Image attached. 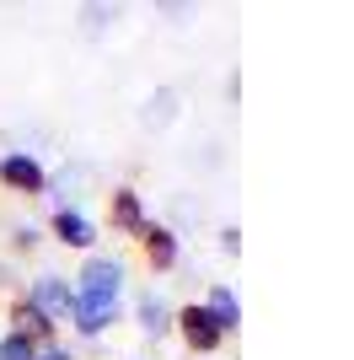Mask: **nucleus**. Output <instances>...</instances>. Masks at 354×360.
Masks as SVG:
<instances>
[{"mask_svg":"<svg viewBox=\"0 0 354 360\" xmlns=\"http://www.w3.org/2000/svg\"><path fill=\"white\" fill-rule=\"evenodd\" d=\"M172 333L183 339V349H188V355H221V349H225V333L209 323V312L199 307V301L172 307Z\"/></svg>","mask_w":354,"mask_h":360,"instance_id":"7ed1b4c3","label":"nucleus"},{"mask_svg":"<svg viewBox=\"0 0 354 360\" xmlns=\"http://www.w3.org/2000/svg\"><path fill=\"white\" fill-rule=\"evenodd\" d=\"M107 221H113L118 237H134V242H140V231L150 226V210H145V199H140L134 183H118L113 194H107Z\"/></svg>","mask_w":354,"mask_h":360,"instance_id":"0eeeda50","label":"nucleus"},{"mask_svg":"<svg viewBox=\"0 0 354 360\" xmlns=\"http://www.w3.org/2000/svg\"><path fill=\"white\" fill-rule=\"evenodd\" d=\"M0 360H38V345L22 333H0Z\"/></svg>","mask_w":354,"mask_h":360,"instance_id":"ddd939ff","label":"nucleus"},{"mask_svg":"<svg viewBox=\"0 0 354 360\" xmlns=\"http://www.w3.org/2000/svg\"><path fill=\"white\" fill-rule=\"evenodd\" d=\"M38 360H81V349H75V345H65V339H54V345H44V349H38Z\"/></svg>","mask_w":354,"mask_h":360,"instance_id":"2eb2a0df","label":"nucleus"},{"mask_svg":"<svg viewBox=\"0 0 354 360\" xmlns=\"http://www.w3.org/2000/svg\"><path fill=\"white\" fill-rule=\"evenodd\" d=\"M134 328L145 333L150 345L172 339V307H166L156 290H140V296H134Z\"/></svg>","mask_w":354,"mask_h":360,"instance_id":"9d476101","label":"nucleus"},{"mask_svg":"<svg viewBox=\"0 0 354 360\" xmlns=\"http://www.w3.org/2000/svg\"><path fill=\"white\" fill-rule=\"evenodd\" d=\"M140 253H145V269L150 274H172L183 264V237H177L166 221H150L140 231Z\"/></svg>","mask_w":354,"mask_h":360,"instance_id":"423d86ee","label":"nucleus"},{"mask_svg":"<svg viewBox=\"0 0 354 360\" xmlns=\"http://www.w3.org/2000/svg\"><path fill=\"white\" fill-rule=\"evenodd\" d=\"M16 296L27 301V307H38V312H44L54 328H65V317H70V301H75V285H70V274L44 269V274H32V280L16 290Z\"/></svg>","mask_w":354,"mask_h":360,"instance_id":"f03ea898","label":"nucleus"},{"mask_svg":"<svg viewBox=\"0 0 354 360\" xmlns=\"http://www.w3.org/2000/svg\"><path fill=\"white\" fill-rule=\"evenodd\" d=\"M70 285L81 301H91V307H107V312H124V290H129V264L118 253H86L81 258V269L70 274Z\"/></svg>","mask_w":354,"mask_h":360,"instance_id":"f257e3e1","label":"nucleus"},{"mask_svg":"<svg viewBox=\"0 0 354 360\" xmlns=\"http://www.w3.org/2000/svg\"><path fill=\"white\" fill-rule=\"evenodd\" d=\"M32 248H44V226L16 221V226H11V253H32Z\"/></svg>","mask_w":354,"mask_h":360,"instance_id":"f8f14e48","label":"nucleus"},{"mask_svg":"<svg viewBox=\"0 0 354 360\" xmlns=\"http://www.w3.org/2000/svg\"><path fill=\"white\" fill-rule=\"evenodd\" d=\"M6 333H22V339H32L38 349L59 339V328L48 323L44 312H38V307H27L22 296H11V301H6Z\"/></svg>","mask_w":354,"mask_h":360,"instance_id":"6e6552de","label":"nucleus"},{"mask_svg":"<svg viewBox=\"0 0 354 360\" xmlns=\"http://www.w3.org/2000/svg\"><path fill=\"white\" fill-rule=\"evenodd\" d=\"M221 253H225V258L242 253V226H221Z\"/></svg>","mask_w":354,"mask_h":360,"instance_id":"f3484780","label":"nucleus"},{"mask_svg":"<svg viewBox=\"0 0 354 360\" xmlns=\"http://www.w3.org/2000/svg\"><path fill=\"white\" fill-rule=\"evenodd\" d=\"M65 323H70V333L81 339V345H97V339H103V333L118 323V312H107V307H91V301L75 296V301H70V317H65Z\"/></svg>","mask_w":354,"mask_h":360,"instance_id":"9b49d317","label":"nucleus"},{"mask_svg":"<svg viewBox=\"0 0 354 360\" xmlns=\"http://www.w3.org/2000/svg\"><path fill=\"white\" fill-rule=\"evenodd\" d=\"M81 16H86V27L97 32V27H107V22H113L118 11H113V6H86V11H81Z\"/></svg>","mask_w":354,"mask_h":360,"instance_id":"dca6fc26","label":"nucleus"},{"mask_svg":"<svg viewBox=\"0 0 354 360\" xmlns=\"http://www.w3.org/2000/svg\"><path fill=\"white\" fill-rule=\"evenodd\" d=\"M48 237L59 242V248H70V253H97V221H91L86 210H75V205H65V210L48 215Z\"/></svg>","mask_w":354,"mask_h":360,"instance_id":"39448f33","label":"nucleus"},{"mask_svg":"<svg viewBox=\"0 0 354 360\" xmlns=\"http://www.w3.org/2000/svg\"><path fill=\"white\" fill-rule=\"evenodd\" d=\"M0 188L22 199H44L48 194V167L32 150H0Z\"/></svg>","mask_w":354,"mask_h":360,"instance_id":"20e7f679","label":"nucleus"},{"mask_svg":"<svg viewBox=\"0 0 354 360\" xmlns=\"http://www.w3.org/2000/svg\"><path fill=\"white\" fill-rule=\"evenodd\" d=\"M199 307L209 312V323L231 339V333H242V301H236V290L225 285V280H209V290L199 296Z\"/></svg>","mask_w":354,"mask_h":360,"instance_id":"1a4fd4ad","label":"nucleus"},{"mask_svg":"<svg viewBox=\"0 0 354 360\" xmlns=\"http://www.w3.org/2000/svg\"><path fill=\"white\" fill-rule=\"evenodd\" d=\"M166 119H172V91H156V97H150L145 124H166Z\"/></svg>","mask_w":354,"mask_h":360,"instance_id":"4468645a","label":"nucleus"}]
</instances>
